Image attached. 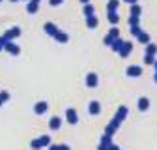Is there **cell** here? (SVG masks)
<instances>
[{"instance_id": "277c9868", "label": "cell", "mask_w": 157, "mask_h": 150, "mask_svg": "<svg viewBox=\"0 0 157 150\" xmlns=\"http://www.w3.org/2000/svg\"><path fill=\"white\" fill-rule=\"evenodd\" d=\"M84 85H86L88 88H95L97 85H99V77H97V73H94V71L86 73V77H84Z\"/></svg>"}, {"instance_id": "d4e9b609", "label": "cell", "mask_w": 157, "mask_h": 150, "mask_svg": "<svg viewBox=\"0 0 157 150\" xmlns=\"http://www.w3.org/2000/svg\"><path fill=\"white\" fill-rule=\"evenodd\" d=\"M129 32H131V36H135V38H136V36H139L140 32H144V30L140 28V25H136V26H131V30H129Z\"/></svg>"}, {"instance_id": "836d02e7", "label": "cell", "mask_w": 157, "mask_h": 150, "mask_svg": "<svg viewBox=\"0 0 157 150\" xmlns=\"http://www.w3.org/2000/svg\"><path fill=\"white\" fill-rule=\"evenodd\" d=\"M124 2H127L129 6H133V4H139V0H124Z\"/></svg>"}, {"instance_id": "ba28073f", "label": "cell", "mask_w": 157, "mask_h": 150, "mask_svg": "<svg viewBox=\"0 0 157 150\" xmlns=\"http://www.w3.org/2000/svg\"><path fill=\"white\" fill-rule=\"evenodd\" d=\"M131 51H133V41H124V45L118 51V54H120V58H127L131 54Z\"/></svg>"}, {"instance_id": "e0dca14e", "label": "cell", "mask_w": 157, "mask_h": 150, "mask_svg": "<svg viewBox=\"0 0 157 150\" xmlns=\"http://www.w3.org/2000/svg\"><path fill=\"white\" fill-rule=\"evenodd\" d=\"M122 45H124V40H122V36H120V38H116V40L110 43V49H112L114 53H118V51L122 49Z\"/></svg>"}, {"instance_id": "d6986e66", "label": "cell", "mask_w": 157, "mask_h": 150, "mask_svg": "<svg viewBox=\"0 0 157 150\" xmlns=\"http://www.w3.org/2000/svg\"><path fill=\"white\" fill-rule=\"evenodd\" d=\"M118 8H120V0H109L107 11H118Z\"/></svg>"}, {"instance_id": "6da1fadb", "label": "cell", "mask_w": 157, "mask_h": 150, "mask_svg": "<svg viewBox=\"0 0 157 150\" xmlns=\"http://www.w3.org/2000/svg\"><path fill=\"white\" fill-rule=\"evenodd\" d=\"M127 112H129V109L125 107V105H120L118 107V111H116V115H114V118L107 124V128H105V133L101 135V143H105V144H110L112 143V135L118 131V128L122 126V122L125 120V116H127Z\"/></svg>"}, {"instance_id": "7a4b0ae2", "label": "cell", "mask_w": 157, "mask_h": 150, "mask_svg": "<svg viewBox=\"0 0 157 150\" xmlns=\"http://www.w3.org/2000/svg\"><path fill=\"white\" fill-rule=\"evenodd\" d=\"M49 144H51V135H39L37 139L30 141V148L32 150H41V148H47Z\"/></svg>"}, {"instance_id": "8992f818", "label": "cell", "mask_w": 157, "mask_h": 150, "mask_svg": "<svg viewBox=\"0 0 157 150\" xmlns=\"http://www.w3.org/2000/svg\"><path fill=\"white\" fill-rule=\"evenodd\" d=\"M49 111V103L47 101H36V105H34V112H36V115L37 116H41V115H45V112Z\"/></svg>"}, {"instance_id": "e575fe53", "label": "cell", "mask_w": 157, "mask_h": 150, "mask_svg": "<svg viewBox=\"0 0 157 150\" xmlns=\"http://www.w3.org/2000/svg\"><path fill=\"white\" fill-rule=\"evenodd\" d=\"M47 148H49V150H58V144H52V143H51Z\"/></svg>"}, {"instance_id": "9a60e30c", "label": "cell", "mask_w": 157, "mask_h": 150, "mask_svg": "<svg viewBox=\"0 0 157 150\" xmlns=\"http://www.w3.org/2000/svg\"><path fill=\"white\" fill-rule=\"evenodd\" d=\"M86 26H88L90 30L97 28V26H99V19H97L95 15H90V17H86Z\"/></svg>"}, {"instance_id": "f35d334b", "label": "cell", "mask_w": 157, "mask_h": 150, "mask_svg": "<svg viewBox=\"0 0 157 150\" xmlns=\"http://www.w3.org/2000/svg\"><path fill=\"white\" fill-rule=\"evenodd\" d=\"M153 81H155V83H157V71H155V73H153Z\"/></svg>"}, {"instance_id": "ab89813d", "label": "cell", "mask_w": 157, "mask_h": 150, "mask_svg": "<svg viewBox=\"0 0 157 150\" xmlns=\"http://www.w3.org/2000/svg\"><path fill=\"white\" fill-rule=\"evenodd\" d=\"M11 2H19V0H11Z\"/></svg>"}, {"instance_id": "5bb4252c", "label": "cell", "mask_w": 157, "mask_h": 150, "mask_svg": "<svg viewBox=\"0 0 157 150\" xmlns=\"http://www.w3.org/2000/svg\"><path fill=\"white\" fill-rule=\"evenodd\" d=\"M43 30H45V34H49V36H54V34H56L58 30H60V28H58L54 23H51V21H49V23H45V25H43Z\"/></svg>"}, {"instance_id": "cb8c5ba5", "label": "cell", "mask_w": 157, "mask_h": 150, "mask_svg": "<svg viewBox=\"0 0 157 150\" xmlns=\"http://www.w3.org/2000/svg\"><path fill=\"white\" fill-rule=\"evenodd\" d=\"M109 36H110V38H120V28H118V26H110Z\"/></svg>"}, {"instance_id": "4316f807", "label": "cell", "mask_w": 157, "mask_h": 150, "mask_svg": "<svg viewBox=\"0 0 157 150\" xmlns=\"http://www.w3.org/2000/svg\"><path fill=\"white\" fill-rule=\"evenodd\" d=\"M140 21V17H136V15H129V26H136Z\"/></svg>"}, {"instance_id": "83f0119b", "label": "cell", "mask_w": 157, "mask_h": 150, "mask_svg": "<svg viewBox=\"0 0 157 150\" xmlns=\"http://www.w3.org/2000/svg\"><path fill=\"white\" fill-rule=\"evenodd\" d=\"M155 62V56H151V54H144V64L146 66H151Z\"/></svg>"}, {"instance_id": "2e32d148", "label": "cell", "mask_w": 157, "mask_h": 150, "mask_svg": "<svg viewBox=\"0 0 157 150\" xmlns=\"http://www.w3.org/2000/svg\"><path fill=\"white\" fill-rule=\"evenodd\" d=\"M107 19H109V23H110L112 26H116L118 23H120V13H118V11H109Z\"/></svg>"}, {"instance_id": "d590c367", "label": "cell", "mask_w": 157, "mask_h": 150, "mask_svg": "<svg viewBox=\"0 0 157 150\" xmlns=\"http://www.w3.org/2000/svg\"><path fill=\"white\" fill-rule=\"evenodd\" d=\"M78 2H81V4L84 6V4H90V0H78Z\"/></svg>"}, {"instance_id": "7402d4cb", "label": "cell", "mask_w": 157, "mask_h": 150, "mask_svg": "<svg viewBox=\"0 0 157 150\" xmlns=\"http://www.w3.org/2000/svg\"><path fill=\"white\" fill-rule=\"evenodd\" d=\"M140 13H142V8H140L139 4H133V6H131L129 15H136V17H140Z\"/></svg>"}, {"instance_id": "9c48e42d", "label": "cell", "mask_w": 157, "mask_h": 150, "mask_svg": "<svg viewBox=\"0 0 157 150\" xmlns=\"http://www.w3.org/2000/svg\"><path fill=\"white\" fill-rule=\"evenodd\" d=\"M4 51H8V53H10L11 56H17L19 53H21V47H19V45H17L15 41H8V43L4 45Z\"/></svg>"}, {"instance_id": "8d00e7d4", "label": "cell", "mask_w": 157, "mask_h": 150, "mask_svg": "<svg viewBox=\"0 0 157 150\" xmlns=\"http://www.w3.org/2000/svg\"><path fill=\"white\" fill-rule=\"evenodd\" d=\"M151 66H153V69H155V71H157V60H155V62H153V64H151Z\"/></svg>"}, {"instance_id": "30bf717a", "label": "cell", "mask_w": 157, "mask_h": 150, "mask_svg": "<svg viewBox=\"0 0 157 150\" xmlns=\"http://www.w3.org/2000/svg\"><path fill=\"white\" fill-rule=\"evenodd\" d=\"M88 112H90V115L92 116H97V115H99V112H101V103L99 101H90V105H88Z\"/></svg>"}, {"instance_id": "1f68e13d", "label": "cell", "mask_w": 157, "mask_h": 150, "mask_svg": "<svg viewBox=\"0 0 157 150\" xmlns=\"http://www.w3.org/2000/svg\"><path fill=\"white\" fill-rule=\"evenodd\" d=\"M58 150H71L69 144H58Z\"/></svg>"}, {"instance_id": "3957f363", "label": "cell", "mask_w": 157, "mask_h": 150, "mask_svg": "<svg viewBox=\"0 0 157 150\" xmlns=\"http://www.w3.org/2000/svg\"><path fill=\"white\" fill-rule=\"evenodd\" d=\"M2 36L6 38L8 41H15L17 38L21 36V28H19V26H11V28H8V30H6V32L2 34Z\"/></svg>"}, {"instance_id": "4fadbf2b", "label": "cell", "mask_w": 157, "mask_h": 150, "mask_svg": "<svg viewBox=\"0 0 157 150\" xmlns=\"http://www.w3.org/2000/svg\"><path fill=\"white\" fill-rule=\"evenodd\" d=\"M136 107H139V111H148V109H150V98H146V96L139 98V101H136Z\"/></svg>"}, {"instance_id": "8fae6325", "label": "cell", "mask_w": 157, "mask_h": 150, "mask_svg": "<svg viewBox=\"0 0 157 150\" xmlns=\"http://www.w3.org/2000/svg\"><path fill=\"white\" fill-rule=\"evenodd\" d=\"M49 128H51V131H58L62 128V120H60V116H51V120H49Z\"/></svg>"}, {"instance_id": "7c38bea8", "label": "cell", "mask_w": 157, "mask_h": 150, "mask_svg": "<svg viewBox=\"0 0 157 150\" xmlns=\"http://www.w3.org/2000/svg\"><path fill=\"white\" fill-rule=\"evenodd\" d=\"M52 38H54L58 43H67V41H69V34H66V32H62V30H58Z\"/></svg>"}, {"instance_id": "484cf974", "label": "cell", "mask_w": 157, "mask_h": 150, "mask_svg": "<svg viewBox=\"0 0 157 150\" xmlns=\"http://www.w3.org/2000/svg\"><path fill=\"white\" fill-rule=\"evenodd\" d=\"M8 100H10V92H8V90H0V101L6 103Z\"/></svg>"}, {"instance_id": "44dd1931", "label": "cell", "mask_w": 157, "mask_h": 150, "mask_svg": "<svg viewBox=\"0 0 157 150\" xmlns=\"http://www.w3.org/2000/svg\"><path fill=\"white\" fill-rule=\"evenodd\" d=\"M82 13H84V17H90V15L95 13V8H94L92 4H84V6H82Z\"/></svg>"}, {"instance_id": "5b68a950", "label": "cell", "mask_w": 157, "mask_h": 150, "mask_svg": "<svg viewBox=\"0 0 157 150\" xmlns=\"http://www.w3.org/2000/svg\"><path fill=\"white\" fill-rule=\"evenodd\" d=\"M66 120H67V124H71V126H75V124L78 122V115H77V111H75L73 107H67V109H66Z\"/></svg>"}, {"instance_id": "f1b7e54d", "label": "cell", "mask_w": 157, "mask_h": 150, "mask_svg": "<svg viewBox=\"0 0 157 150\" xmlns=\"http://www.w3.org/2000/svg\"><path fill=\"white\" fill-rule=\"evenodd\" d=\"M114 40H116V38H110V36H109V34H107V36H105V38H103V43H105V45H107V47H110V43H112V41H114Z\"/></svg>"}, {"instance_id": "74e56055", "label": "cell", "mask_w": 157, "mask_h": 150, "mask_svg": "<svg viewBox=\"0 0 157 150\" xmlns=\"http://www.w3.org/2000/svg\"><path fill=\"white\" fill-rule=\"evenodd\" d=\"M28 2H36V4H39V2H41V0H28Z\"/></svg>"}, {"instance_id": "ac0fdd59", "label": "cell", "mask_w": 157, "mask_h": 150, "mask_svg": "<svg viewBox=\"0 0 157 150\" xmlns=\"http://www.w3.org/2000/svg\"><path fill=\"white\" fill-rule=\"evenodd\" d=\"M136 41H139V43H142V45H148V43H150V34H146V32H140L139 36H136Z\"/></svg>"}, {"instance_id": "4dcf8cb0", "label": "cell", "mask_w": 157, "mask_h": 150, "mask_svg": "<svg viewBox=\"0 0 157 150\" xmlns=\"http://www.w3.org/2000/svg\"><path fill=\"white\" fill-rule=\"evenodd\" d=\"M6 43H8V40H6L4 36H0V51H4V45Z\"/></svg>"}, {"instance_id": "f546056e", "label": "cell", "mask_w": 157, "mask_h": 150, "mask_svg": "<svg viewBox=\"0 0 157 150\" xmlns=\"http://www.w3.org/2000/svg\"><path fill=\"white\" fill-rule=\"evenodd\" d=\"M49 4H51L52 8H56V6H60V4H64V0H49Z\"/></svg>"}, {"instance_id": "d6a6232c", "label": "cell", "mask_w": 157, "mask_h": 150, "mask_svg": "<svg viewBox=\"0 0 157 150\" xmlns=\"http://www.w3.org/2000/svg\"><path fill=\"white\" fill-rule=\"evenodd\" d=\"M97 150H109V144H105V143H99V146H97Z\"/></svg>"}, {"instance_id": "603a6c76", "label": "cell", "mask_w": 157, "mask_h": 150, "mask_svg": "<svg viewBox=\"0 0 157 150\" xmlns=\"http://www.w3.org/2000/svg\"><path fill=\"white\" fill-rule=\"evenodd\" d=\"M155 53H157V45L150 41V43L146 45V54H151V56H155Z\"/></svg>"}, {"instance_id": "ffe728a7", "label": "cell", "mask_w": 157, "mask_h": 150, "mask_svg": "<svg viewBox=\"0 0 157 150\" xmlns=\"http://www.w3.org/2000/svg\"><path fill=\"white\" fill-rule=\"evenodd\" d=\"M26 11H28L30 15L37 13V11H39V4H36V2H28V4H26Z\"/></svg>"}, {"instance_id": "60d3db41", "label": "cell", "mask_w": 157, "mask_h": 150, "mask_svg": "<svg viewBox=\"0 0 157 150\" xmlns=\"http://www.w3.org/2000/svg\"><path fill=\"white\" fill-rule=\"evenodd\" d=\"M0 2H2V0H0Z\"/></svg>"}, {"instance_id": "52a82bcc", "label": "cell", "mask_w": 157, "mask_h": 150, "mask_svg": "<svg viewBox=\"0 0 157 150\" xmlns=\"http://www.w3.org/2000/svg\"><path fill=\"white\" fill-rule=\"evenodd\" d=\"M125 73L129 75V77H140V75H142V68L139 64H131V66H127Z\"/></svg>"}]
</instances>
